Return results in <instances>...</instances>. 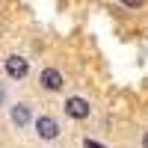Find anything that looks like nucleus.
Returning <instances> with one entry per match:
<instances>
[{"instance_id":"f257e3e1","label":"nucleus","mask_w":148,"mask_h":148,"mask_svg":"<svg viewBox=\"0 0 148 148\" xmlns=\"http://www.w3.org/2000/svg\"><path fill=\"white\" fill-rule=\"evenodd\" d=\"M3 65H6V74H9L12 80H24V77L30 74V62H27L21 53H9Z\"/></svg>"},{"instance_id":"f03ea898","label":"nucleus","mask_w":148,"mask_h":148,"mask_svg":"<svg viewBox=\"0 0 148 148\" xmlns=\"http://www.w3.org/2000/svg\"><path fill=\"white\" fill-rule=\"evenodd\" d=\"M36 133H39V139H56V136H59V121H56L53 116L36 119Z\"/></svg>"},{"instance_id":"7ed1b4c3","label":"nucleus","mask_w":148,"mask_h":148,"mask_svg":"<svg viewBox=\"0 0 148 148\" xmlns=\"http://www.w3.org/2000/svg\"><path fill=\"white\" fill-rule=\"evenodd\" d=\"M39 83H42V89H47V92H59L65 80H62V74H59L56 68H45L39 74Z\"/></svg>"},{"instance_id":"20e7f679","label":"nucleus","mask_w":148,"mask_h":148,"mask_svg":"<svg viewBox=\"0 0 148 148\" xmlns=\"http://www.w3.org/2000/svg\"><path fill=\"white\" fill-rule=\"evenodd\" d=\"M65 113H68L71 119H89V101L80 98V95H74V98L65 101Z\"/></svg>"},{"instance_id":"39448f33","label":"nucleus","mask_w":148,"mask_h":148,"mask_svg":"<svg viewBox=\"0 0 148 148\" xmlns=\"http://www.w3.org/2000/svg\"><path fill=\"white\" fill-rule=\"evenodd\" d=\"M30 121H33V107L18 101L15 107H12V125H15V127H27Z\"/></svg>"},{"instance_id":"423d86ee","label":"nucleus","mask_w":148,"mask_h":148,"mask_svg":"<svg viewBox=\"0 0 148 148\" xmlns=\"http://www.w3.org/2000/svg\"><path fill=\"white\" fill-rule=\"evenodd\" d=\"M121 3H125V6H127V9H139V6H142V3H145V0H121Z\"/></svg>"},{"instance_id":"0eeeda50","label":"nucleus","mask_w":148,"mask_h":148,"mask_svg":"<svg viewBox=\"0 0 148 148\" xmlns=\"http://www.w3.org/2000/svg\"><path fill=\"white\" fill-rule=\"evenodd\" d=\"M86 148H104L101 142H95V139H86Z\"/></svg>"},{"instance_id":"6e6552de","label":"nucleus","mask_w":148,"mask_h":148,"mask_svg":"<svg viewBox=\"0 0 148 148\" xmlns=\"http://www.w3.org/2000/svg\"><path fill=\"white\" fill-rule=\"evenodd\" d=\"M3 104H6V89L0 86V107H3Z\"/></svg>"},{"instance_id":"1a4fd4ad","label":"nucleus","mask_w":148,"mask_h":148,"mask_svg":"<svg viewBox=\"0 0 148 148\" xmlns=\"http://www.w3.org/2000/svg\"><path fill=\"white\" fill-rule=\"evenodd\" d=\"M142 148H148V133H145V136H142Z\"/></svg>"}]
</instances>
